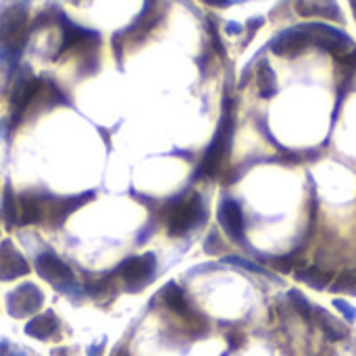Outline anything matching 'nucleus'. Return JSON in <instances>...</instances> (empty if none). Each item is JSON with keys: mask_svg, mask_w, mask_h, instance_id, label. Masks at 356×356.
Instances as JSON below:
<instances>
[{"mask_svg": "<svg viewBox=\"0 0 356 356\" xmlns=\"http://www.w3.org/2000/svg\"><path fill=\"white\" fill-rule=\"evenodd\" d=\"M231 132H233V115H231V103L229 98L223 103V117L219 121L217 134L211 142V146L206 148L204 161L198 169L200 175H211L215 177L221 171V165L229 152V144H231Z\"/></svg>", "mask_w": 356, "mask_h": 356, "instance_id": "1", "label": "nucleus"}, {"mask_svg": "<svg viewBox=\"0 0 356 356\" xmlns=\"http://www.w3.org/2000/svg\"><path fill=\"white\" fill-rule=\"evenodd\" d=\"M312 321L325 331V335L329 337V339H341L344 335H346V331L339 327V323L327 312V310H323V308H319V306H314V314H312Z\"/></svg>", "mask_w": 356, "mask_h": 356, "instance_id": "13", "label": "nucleus"}, {"mask_svg": "<svg viewBox=\"0 0 356 356\" xmlns=\"http://www.w3.org/2000/svg\"><path fill=\"white\" fill-rule=\"evenodd\" d=\"M206 5H213V7H227L231 0H204Z\"/></svg>", "mask_w": 356, "mask_h": 356, "instance_id": "22", "label": "nucleus"}, {"mask_svg": "<svg viewBox=\"0 0 356 356\" xmlns=\"http://www.w3.org/2000/svg\"><path fill=\"white\" fill-rule=\"evenodd\" d=\"M271 51L279 57H298L310 46V34L306 30V24L283 30L271 40Z\"/></svg>", "mask_w": 356, "mask_h": 356, "instance_id": "5", "label": "nucleus"}, {"mask_svg": "<svg viewBox=\"0 0 356 356\" xmlns=\"http://www.w3.org/2000/svg\"><path fill=\"white\" fill-rule=\"evenodd\" d=\"M296 11L302 17H327L341 21V13L337 11L333 0H298Z\"/></svg>", "mask_w": 356, "mask_h": 356, "instance_id": "10", "label": "nucleus"}, {"mask_svg": "<svg viewBox=\"0 0 356 356\" xmlns=\"http://www.w3.org/2000/svg\"><path fill=\"white\" fill-rule=\"evenodd\" d=\"M341 65H346V67H350V69H354L356 67V48H352L350 53H346L344 57H339L337 59Z\"/></svg>", "mask_w": 356, "mask_h": 356, "instance_id": "20", "label": "nucleus"}, {"mask_svg": "<svg viewBox=\"0 0 356 356\" xmlns=\"http://www.w3.org/2000/svg\"><path fill=\"white\" fill-rule=\"evenodd\" d=\"M350 7H352V13H354V17H356V0H350Z\"/></svg>", "mask_w": 356, "mask_h": 356, "instance_id": "23", "label": "nucleus"}, {"mask_svg": "<svg viewBox=\"0 0 356 356\" xmlns=\"http://www.w3.org/2000/svg\"><path fill=\"white\" fill-rule=\"evenodd\" d=\"M38 271H40V275L46 279V281H53L55 285H69V283H73V275H71V271L59 260V258H55L53 254H44V256H40L38 258Z\"/></svg>", "mask_w": 356, "mask_h": 356, "instance_id": "9", "label": "nucleus"}, {"mask_svg": "<svg viewBox=\"0 0 356 356\" xmlns=\"http://www.w3.org/2000/svg\"><path fill=\"white\" fill-rule=\"evenodd\" d=\"M227 262H231V265H238V267H244V269H248V271H254V273H262V275H269L262 267H258V265H254V262H250V260H246V258H238V256H227L225 258Z\"/></svg>", "mask_w": 356, "mask_h": 356, "instance_id": "18", "label": "nucleus"}, {"mask_svg": "<svg viewBox=\"0 0 356 356\" xmlns=\"http://www.w3.org/2000/svg\"><path fill=\"white\" fill-rule=\"evenodd\" d=\"M204 221V206L200 196H190V198H179L175 204L169 206L167 213V225L171 235H184L186 231L198 227Z\"/></svg>", "mask_w": 356, "mask_h": 356, "instance_id": "2", "label": "nucleus"}, {"mask_svg": "<svg viewBox=\"0 0 356 356\" xmlns=\"http://www.w3.org/2000/svg\"><path fill=\"white\" fill-rule=\"evenodd\" d=\"M333 306H335V308L346 317V321H350V323H352V321H356V308H354L352 304H348L346 300L335 298V300H333Z\"/></svg>", "mask_w": 356, "mask_h": 356, "instance_id": "17", "label": "nucleus"}, {"mask_svg": "<svg viewBox=\"0 0 356 356\" xmlns=\"http://www.w3.org/2000/svg\"><path fill=\"white\" fill-rule=\"evenodd\" d=\"M331 292H348L356 296V273H344L331 285Z\"/></svg>", "mask_w": 356, "mask_h": 356, "instance_id": "16", "label": "nucleus"}, {"mask_svg": "<svg viewBox=\"0 0 356 356\" xmlns=\"http://www.w3.org/2000/svg\"><path fill=\"white\" fill-rule=\"evenodd\" d=\"M121 279L125 283L127 290H142L148 279H152V273H154V258L150 254L146 256H140V258H132L130 262H125L121 267Z\"/></svg>", "mask_w": 356, "mask_h": 356, "instance_id": "6", "label": "nucleus"}, {"mask_svg": "<svg viewBox=\"0 0 356 356\" xmlns=\"http://www.w3.org/2000/svg\"><path fill=\"white\" fill-rule=\"evenodd\" d=\"M219 223L223 225V229L227 231V235L242 244L244 242V229H246V223H244V213L240 208V204L231 198H223L221 204H219Z\"/></svg>", "mask_w": 356, "mask_h": 356, "instance_id": "7", "label": "nucleus"}, {"mask_svg": "<svg viewBox=\"0 0 356 356\" xmlns=\"http://www.w3.org/2000/svg\"><path fill=\"white\" fill-rule=\"evenodd\" d=\"M306 30L310 34V44L319 46L321 51H327L335 59L344 57L346 51L352 46V40L344 32H339L327 24H306Z\"/></svg>", "mask_w": 356, "mask_h": 356, "instance_id": "4", "label": "nucleus"}, {"mask_svg": "<svg viewBox=\"0 0 356 356\" xmlns=\"http://www.w3.org/2000/svg\"><path fill=\"white\" fill-rule=\"evenodd\" d=\"M294 275H296L298 281L308 283L314 290H325L329 285V279H331V275L321 271L319 267H304V269H298Z\"/></svg>", "mask_w": 356, "mask_h": 356, "instance_id": "14", "label": "nucleus"}, {"mask_svg": "<svg viewBox=\"0 0 356 356\" xmlns=\"http://www.w3.org/2000/svg\"><path fill=\"white\" fill-rule=\"evenodd\" d=\"M262 24H265L262 17H252V19L248 21V26H246V28H248V40H246V42H250V38L254 36V32H256L258 28H262Z\"/></svg>", "mask_w": 356, "mask_h": 356, "instance_id": "19", "label": "nucleus"}, {"mask_svg": "<svg viewBox=\"0 0 356 356\" xmlns=\"http://www.w3.org/2000/svg\"><path fill=\"white\" fill-rule=\"evenodd\" d=\"M28 36V13L21 7H11L0 17V46L7 53H19Z\"/></svg>", "mask_w": 356, "mask_h": 356, "instance_id": "3", "label": "nucleus"}, {"mask_svg": "<svg viewBox=\"0 0 356 356\" xmlns=\"http://www.w3.org/2000/svg\"><path fill=\"white\" fill-rule=\"evenodd\" d=\"M287 298H290V302L294 304V308L306 319V321H312V314H314V306L298 292V290H292V292H287Z\"/></svg>", "mask_w": 356, "mask_h": 356, "instance_id": "15", "label": "nucleus"}, {"mask_svg": "<svg viewBox=\"0 0 356 356\" xmlns=\"http://www.w3.org/2000/svg\"><path fill=\"white\" fill-rule=\"evenodd\" d=\"M42 306V294L34 285H21L9 296V310L13 317H26Z\"/></svg>", "mask_w": 356, "mask_h": 356, "instance_id": "8", "label": "nucleus"}, {"mask_svg": "<svg viewBox=\"0 0 356 356\" xmlns=\"http://www.w3.org/2000/svg\"><path fill=\"white\" fill-rule=\"evenodd\" d=\"M26 331H28L30 335L38 337V339H51V337H55V333L59 331V319H57L53 312L40 314V317H36V319L28 325Z\"/></svg>", "mask_w": 356, "mask_h": 356, "instance_id": "11", "label": "nucleus"}, {"mask_svg": "<svg viewBox=\"0 0 356 356\" xmlns=\"http://www.w3.org/2000/svg\"><path fill=\"white\" fill-rule=\"evenodd\" d=\"M256 86H258L260 98H271L277 94V78L267 61H260V65L256 69Z\"/></svg>", "mask_w": 356, "mask_h": 356, "instance_id": "12", "label": "nucleus"}, {"mask_svg": "<svg viewBox=\"0 0 356 356\" xmlns=\"http://www.w3.org/2000/svg\"><path fill=\"white\" fill-rule=\"evenodd\" d=\"M227 339H229V348H231V350H235V348L242 344V337L235 335V333H227Z\"/></svg>", "mask_w": 356, "mask_h": 356, "instance_id": "21", "label": "nucleus"}]
</instances>
